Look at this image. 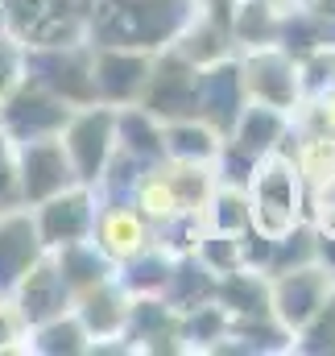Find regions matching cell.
<instances>
[{
  "label": "cell",
  "mask_w": 335,
  "mask_h": 356,
  "mask_svg": "<svg viewBox=\"0 0 335 356\" xmlns=\"http://www.w3.org/2000/svg\"><path fill=\"white\" fill-rule=\"evenodd\" d=\"M129 203L154 224V228H162L166 220L174 216H182V203H178V195H174V186H170L166 170H162V162L158 166H145L141 178H137V186H133V195H129Z\"/></svg>",
  "instance_id": "28"
},
{
  "label": "cell",
  "mask_w": 335,
  "mask_h": 356,
  "mask_svg": "<svg viewBox=\"0 0 335 356\" xmlns=\"http://www.w3.org/2000/svg\"><path fill=\"white\" fill-rule=\"evenodd\" d=\"M116 149H124V154L137 158L141 166H158V162H166L162 120L149 116L141 104H124V108H116Z\"/></svg>",
  "instance_id": "19"
},
{
  "label": "cell",
  "mask_w": 335,
  "mask_h": 356,
  "mask_svg": "<svg viewBox=\"0 0 335 356\" xmlns=\"http://www.w3.org/2000/svg\"><path fill=\"white\" fill-rule=\"evenodd\" d=\"M129 307H133V294L108 277L99 286H91L83 294H75V319L83 323V332L91 336V353L95 348H124L120 336H124V323H129Z\"/></svg>",
  "instance_id": "14"
},
{
  "label": "cell",
  "mask_w": 335,
  "mask_h": 356,
  "mask_svg": "<svg viewBox=\"0 0 335 356\" xmlns=\"http://www.w3.org/2000/svg\"><path fill=\"white\" fill-rule=\"evenodd\" d=\"M25 79H33L46 91H54L71 108L95 104V88H91V42L25 46Z\"/></svg>",
  "instance_id": "4"
},
{
  "label": "cell",
  "mask_w": 335,
  "mask_h": 356,
  "mask_svg": "<svg viewBox=\"0 0 335 356\" xmlns=\"http://www.w3.org/2000/svg\"><path fill=\"white\" fill-rule=\"evenodd\" d=\"M203 224H207V232H224V236L249 232V195H245V186L215 182V191L203 207Z\"/></svg>",
  "instance_id": "31"
},
{
  "label": "cell",
  "mask_w": 335,
  "mask_h": 356,
  "mask_svg": "<svg viewBox=\"0 0 335 356\" xmlns=\"http://www.w3.org/2000/svg\"><path fill=\"white\" fill-rule=\"evenodd\" d=\"M245 195H249V228L269 241L286 236L290 228H298L307 220V186H302L286 149L265 154L252 166Z\"/></svg>",
  "instance_id": "2"
},
{
  "label": "cell",
  "mask_w": 335,
  "mask_h": 356,
  "mask_svg": "<svg viewBox=\"0 0 335 356\" xmlns=\"http://www.w3.org/2000/svg\"><path fill=\"white\" fill-rule=\"evenodd\" d=\"M162 170H166L170 186H174V195H178V203H182V211H195V216H203V207H207V199H211V191H215V166H207V162H162Z\"/></svg>",
  "instance_id": "30"
},
{
  "label": "cell",
  "mask_w": 335,
  "mask_h": 356,
  "mask_svg": "<svg viewBox=\"0 0 335 356\" xmlns=\"http://www.w3.org/2000/svg\"><path fill=\"white\" fill-rule=\"evenodd\" d=\"M91 241L112 266H120V261H129V257H137L141 249L154 245V224L133 203H99Z\"/></svg>",
  "instance_id": "16"
},
{
  "label": "cell",
  "mask_w": 335,
  "mask_h": 356,
  "mask_svg": "<svg viewBox=\"0 0 335 356\" xmlns=\"http://www.w3.org/2000/svg\"><path fill=\"white\" fill-rule=\"evenodd\" d=\"M236 8H240V0H190V17H203V21L224 25V29L232 25Z\"/></svg>",
  "instance_id": "40"
},
{
  "label": "cell",
  "mask_w": 335,
  "mask_h": 356,
  "mask_svg": "<svg viewBox=\"0 0 335 356\" xmlns=\"http://www.w3.org/2000/svg\"><path fill=\"white\" fill-rule=\"evenodd\" d=\"M232 46L236 54L240 50H256V46H277V33H281V8L265 4V0H240L232 25Z\"/></svg>",
  "instance_id": "26"
},
{
  "label": "cell",
  "mask_w": 335,
  "mask_h": 356,
  "mask_svg": "<svg viewBox=\"0 0 335 356\" xmlns=\"http://www.w3.org/2000/svg\"><path fill=\"white\" fill-rule=\"evenodd\" d=\"M190 21V0H95L87 21L91 46L162 50Z\"/></svg>",
  "instance_id": "1"
},
{
  "label": "cell",
  "mask_w": 335,
  "mask_h": 356,
  "mask_svg": "<svg viewBox=\"0 0 335 356\" xmlns=\"http://www.w3.org/2000/svg\"><path fill=\"white\" fill-rule=\"evenodd\" d=\"M298 79H302V99L319 95L323 88H332L335 83V42L298 58Z\"/></svg>",
  "instance_id": "36"
},
{
  "label": "cell",
  "mask_w": 335,
  "mask_h": 356,
  "mask_svg": "<svg viewBox=\"0 0 335 356\" xmlns=\"http://www.w3.org/2000/svg\"><path fill=\"white\" fill-rule=\"evenodd\" d=\"M154 54H158V50L91 46V88H95V104H108V108L137 104L145 79H149Z\"/></svg>",
  "instance_id": "11"
},
{
  "label": "cell",
  "mask_w": 335,
  "mask_h": 356,
  "mask_svg": "<svg viewBox=\"0 0 335 356\" xmlns=\"http://www.w3.org/2000/svg\"><path fill=\"white\" fill-rule=\"evenodd\" d=\"M8 302L17 307V315H21L25 327H38V323L54 319V315H67V311L75 307V294H71V286L63 282L54 257L42 253V257L29 266V273L17 282V290L8 294Z\"/></svg>",
  "instance_id": "13"
},
{
  "label": "cell",
  "mask_w": 335,
  "mask_h": 356,
  "mask_svg": "<svg viewBox=\"0 0 335 356\" xmlns=\"http://www.w3.org/2000/svg\"><path fill=\"white\" fill-rule=\"evenodd\" d=\"M46 253L29 207H0V298L17 290L29 266Z\"/></svg>",
  "instance_id": "17"
},
{
  "label": "cell",
  "mask_w": 335,
  "mask_h": 356,
  "mask_svg": "<svg viewBox=\"0 0 335 356\" xmlns=\"http://www.w3.org/2000/svg\"><path fill=\"white\" fill-rule=\"evenodd\" d=\"M50 257H54V266L63 273V282L71 286V294H83L91 286L116 277V266L95 249L91 236L87 241H75V245H63V249H50Z\"/></svg>",
  "instance_id": "22"
},
{
  "label": "cell",
  "mask_w": 335,
  "mask_h": 356,
  "mask_svg": "<svg viewBox=\"0 0 335 356\" xmlns=\"http://www.w3.org/2000/svg\"><path fill=\"white\" fill-rule=\"evenodd\" d=\"M215 282L220 277L211 269L203 266L195 253H186V257H174L170 277H166V286H162V298L178 315H186V311H195L203 302H215Z\"/></svg>",
  "instance_id": "21"
},
{
  "label": "cell",
  "mask_w": 335,
  "mask_h": 356,
  "mask_svg": "<svg viewBox=\"0 0 335 356\" xmlns=\"http://www.w3.org/2000/svg\"><path fill=\"white\" fill-rule=\"evenodd\" d=\"M290 133H294V116L290 112H281V108H269V104H245V112L236 116V124H232V133H228V141L232 145H240L249 158H265V154H277V149H286V141H290Z\"/></svg>",
  "instance_id": "18"
},
{
  "label": "cell",
  "mask_w": 335,
  "mask_h": 356,
  "mask_svg": "<svg viewBox=\"0 0 335 356\" xmlns=\"http://www.w3.org/2000/svg\"><path fill=\"white\" fill-rule=\"evenodd\" d=\"M315 261L335 277V236H319V245H315Z\"/></svg>",
  "instance_id": "41"
},
{
  "label": "cell",
  "mask_w": 335,
  "mask_h": 356,
  "mask_svg": "<svg viewBox=\"0 0 335 356\" xmlns=\"http://www.w3.org/2000/svg\"><path fill=\"white\" fill-rule=\"evenodd\" d=\"M332 340H335V290L327 294V302L315 311V319L294 336L290 348H294V353H323L327 356V344H332Z\"/></svg>",
  "instance_id": "35"
},
{
  "label": "cell",
  "mask_w": 335,
  "mask_h": 356,
  "mask_svg": "<svg viewBox=\"0 0 335 356\" xmlns=\"http://www.w3.org/2000/svg\"><path fill=\"white\" fill-rule=\"evenodd\" d=\"M4 29H8V21H4V8H0V33H4Z\"/></svg>",
  "instance_id": "43"
},
{
  "label": "cell",
  "mask_w": 335,
  "mask_h": 356,
  "mask_svg": "<svg viewBox=\"0 0 335 356\" xmlns=\"http://www.w3.org/2000/svg\"><path fill=\"white\" fill-rule=\"evenodd\" d=\"M25 353L38 356H83L91 353V336L83 332V323L75 319V311L67 315H54L38 327L25 332Z\"/></svg>",
  "instance_id": "25"
},
{
  "label": "cell",
  "mask_w": 335,
  "mask_h": 356,
  "mask_svg": "<svg viewBox=\"0 0 335 356\" xmlns=\"http://www.w3.org/2000/svg\"><path fill=\"white\" fill-rule=\"evenodd\" d=\"M141 170H145V166H141L137 158H129L124 149H116V154L108 158V166H104L99 182H95L99 203H129V195H133V186H137Z\"/></svg>",
  "instance_id": "32"
},
{
  "label": "cell",
  "mask_w": 335,
  "mask_h": 356,
  "mask_svg": "<svg viewBox=\"0 0 335 356\" xmlns=\"http://www.w3.org/2000/svg\"><path fill=\"white\" fill-rule=\"evenodd\" d=\"M71 104L58 99L54 91H46L33 79H21L17 88L0 99V129L21 145V141H38V137H58L63 124L71 120Z\"/></svg>",
  "instance_id": "9"
},
{
  "label": "cell",
  "mask_w": 335,
  "mask_h": 356,
  "mask_svg": "<svg viewBox=\"0 0 335 356\" xmlns=\"http://www.w3.org/2000/svg\"><path fill=\"white\" fill-rule=\"evenodd\" d=\"M245 104H249V91H245V79H240V58L236 54L199 71V108H195V116L207 120L220 137L232 133Z\"/></svg>",
  "instance_id": "15"
},
{
  "label": "cell",
  "mask_w": 335,
  "mask_h": 356,
  "mask_svg": "<svg viewBox=\"0 0 335 356\" xmlns=\"http://www.w3.org/2000/svg\"><path fill=\"white\" fill-rule=\"evenodd\" d=\"M75 166L63 149V137H38V141H21L17 145V191H21V207H33L67 186H75Z\"/></svg>",
  "instance_id": "12"
},
{
  "label": "cell",
  "mask_w": 335,
  "mask_h": 356,
  "mask_svg": "<svg viewBox=\"0 0 335 356\" xmlns=\"http://www.w3.org/2000/svg\"><path fill=\"white\" fill-rule=\"evenodd\" d=\"M170 266H174V257H170L166 249L149 245L137 257H129V261L116 266V282L133 298H149V294H162V286H166V277H170Z\"/></svg>",
  "instance_id": "27"
},
{
  "label": "cell",
  "mask_w": 335,
  "mask_h": 356,
  "mask_svg": "<svg viewBox=\"0 0 335 356\" xmlns=\"http://www.w3.org/2000/svg\"><path fill=\"white\" fill-rule=\"evenodd\" d=\"M162 141H166L170 162H207V166L215 162V154L224 145V137L199 116H182V120L162 124Z\"/></svg>",
  "instance_id": "23"
},
{
  "label": "cell",
  "mask_w": 335,
  "mask_h": 356,
  "mask_svg": "<svg viewBox=\"0 0 335 356\" xmlns=\"http://www.w3.org/2000/svg\"><path fill=\"white\" fill-rule=\"evenodd\" d=\"M95 211H99V195L87 182H75V186H67V191H58V195L29 207L46 253L63 249V245H75V241H87L91 228H95Z\"/></svg>",
  "instance_id": "10"
},
{
  "label": "cell",
  "mask_w": 335,
  "mask_h": 356,
  "mask_svg": "<svg viewBox=\"0 0 335 356\" xmlns=\"http://www.w3.org/2000/svg\"><path fill=\"white\" fill-rule=\"evenodd\" d=\"M335 290V277L319 261H307V266L281 269V273H269V315L290 332L298 336L315 311L327 302V294Z\"/></svg>",
  "instance_id": "7"
},
{
  "label": "cell",
  "mask_w": 335,
  "mask_h": 356,
  "mask_svg": "<svg viewBox=\"0 0 335 356\" xmlns=\"http://www.w3.org/2000/svg\"><path fill=\"white\" fill-rule=\"evenodd\" d=\"M178 340L186 353H215L228 340V311L220 302H203L178 315Z\"/></svg>",
  "instance_id": "29"
},
{
  "label": "cell",
  "mask_w": 335,
  "mask_h": 356,
  "mask_svg": "<svg viewBox=\"0 0 335 356\" xmlns=\"http://www.w3.org/2000/svg\"><path fill=\"white\" fill-rule=\"evenodd\" d=\"M25 323L8 298H0V353H25Z\"/></svg>",
  "instance_id": "39"
},
{
  "label": "cell",
  "mask_w": 335,
  "mask_h": 356,
  "mask_svg": "<svg viewBox=\"0 0 335 356\" xmlns=\"http://www.w3.org/2000/svg\"><path fill=\"white\" fill-rule=\"evenodd\" d=\"M170 46H174L186 63H195L199 71H203V67H211V63H220V58H232V54H236L232 33H228L224 25L203 21V17H190V21L178 29V38H174Z\"/></svg>",
  "instance_id": "24"
},
{
  "label": "cell",
  "mask_w": 335,
  "mask_h": 356,
  "mask_svg": "<svg viewBox=\"0 0 335 356\" xmlns=\"http://www.w3.org/2000/svg\"><path fill=\"white\" fill-rule=\"evenodd\" d=\"M240 79L252 104H269L281 112H298L302 104V79H298V58L286 54L281 46H256V50H240Z\"/></svg>",
  "instance_id": "8"
},
{
  "label": "cell",
  "mask_w": 335,
  "mask_h": 356,
  "mask_svg": "<svg viewBox=\"0 0 335 356\" xmlns=\"http://www.w3.org/2000/svg\"><path fill=\"white\" fill-rule=\"evenodd\" d=\"M195 257L211 269L215 277L245 266V257H240V236H224V232H203V241L195 245Z\"/></svg>",
  "instance_id": "33"
},
{
  "label": "cell",
  "mask_w": 335,
  "mask_h": 356,
  "mask_svg": "<svg viewBox=\"0 0 335 356\" xmlns=\"http://www.w3.org/2000/svg\"><path fill=\"white\" fill-rule=\"evenodd\" d=\"M63 149L75 166V178L95 186L108 158L116 154V108L108 104H83L71 112V120L63 124Z\"/></svg>",
  "instance_id": "5"
},
{
  "label": "cell",
  "mask_w": 335,
  "mask_h": 356,
  "mask_svg": "<svg viewBox=\"0 0 335 356\" xmlns=\"http://www.w3.org/2000/svg\"><path fill=\"white\" fill-rule=\"evenodd\" d=\"M0 207H21L17 191V141L0 129Z\"/></svg>",
  "instance_id": "38"
},
{
  "label": "cell",
  "mask_w": 335,
  "mask_h": 356,
  "mask_svg": "<svg viewBox=\"0 0 335 356\" xmlns=\"http://www.w3.org/2000/svg\"><path fill=\"white\" fill-rule=\"evenodd\" d=\"M265 4H273V8H281V13H286V8H294L298 0H265Z\"/></svg>",
  "instance_id": "42"
},
{
  "label": "cell",
  "mask_w": 335,
  "mask_h": 356,
  "mask_svg": "<svg viewBox=\"0 0 335 356\" xmlns=\"http://www.w3.org/2000/svg\"><path fill=\"white\" fill-rule=\"evenodd\" d=\"M307 224L319 236H335V170L307 186Z\"/></svg>",
  "instance_id": "34"
},
{
  "label": "cell",
  "mask_w": 335,
  "mask_h": 356,
  "mask_svg": "<svg viewBox=\"0 0 335 356\" xmlns=\"http://www.w3.org/2000/svg\"><path fill=\"white\" fill-rule=\"evenodd\" d=\"M215 302L228 311V319H249V315H269V273L261 269H232L220 273L215 282Z\"/></svg>",
  "instance_id": "20"
},
{
  "label": "cell",
  "mask_w": 335,
  "mask_h": 356,
  "mask_svg": "<svg viewBox=\"0 0 335 356\" xmlns=\"http://www.w3.org/2000/svg\"><path fill=\"white\" fill-rule=\"evenodd\" d=\"M25 79V42L17 33H0V99Z\"/></svg>",
  "instance_id": "37"
},
{
  "label": "cell",
  "mask_w": 335,
  "mask_h": 356,
  "mask_svg": "<svg viewBox=\"0 0 335 356\" xmlns=\"http://www.w3.org/2000/svg\"><path fill=\"white\" fill-rule=\"evenodd\" d=\"M137 104L149 116H158L162 124L182 120V116H195V108H199V67L186 63L174 46H162L154 54L149 79H145Z\"/></svg>",
  "instance_id": "6"
},
{
  "label": "cell",
  "mask_w": 335,
  "mask_h": 356,
  "mask_svg": "<svg viewBox=\"0 0 335 356\" xmlns=\"http://www.w3.org/2000/svg\"><path fill=\"white\" fill-rule=\"evenodd\" d=\"M95 0H0L8 33H17L25 46H71L87 42Z\"/></svg>",
  "instance_id": "3"
}]
</instances>
